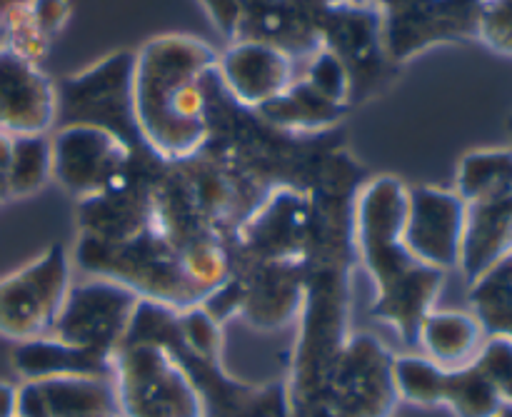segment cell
Segmentation results:
<instances>
[{
  "instance_id": "cell-1",
  "label": "cell",
  "mask_w": 512,
  "mask_h": 417,
  "mask_svg": "<svg viewBox=\"0 0 512 417\" xmlns=\"http://www.w3.org/2000/svg\"><path fill=\"white\" fill-rule=\"evenodd\" d=\"M220 55L190 35L153 38L133 58V118L138 138L160 160H190L210 140V88Z\"/></svg>"
},
{
  "instance_id": "cell-2",
  "label": "cell",
  "mask_w": 512,
  "mask_h": 417,
  "mask_svg": "<svg viewBox=\"0 0 512 417\" xmlns=\"http://www.w3.org/2000/svg\"><path fill=\"white\" fill-rule=\"evenodd\" d=\"M408 185L393 175L370 180L355 198L353 238L365 273L373 283L370 315L415 345L425 315L435 310L445 273L428 268L403 240Z\"/></svg>"
},
{
  "instance_id": "cell-3",
  "label": "cell",
  "mask_w": 512,
  "mask_h": 417,
  "mask_svg": "<svg viewBox=\"0 0 512 417\" xmlns=\"http://www.w3.org/2000/svg\"><path fill=\"white\" fill-rule=\"evenodd\" d=\"M393 353L373 335H350L313 385L288 395L293 417H390L398 405Z\"/></svg>"
},
{
  "instance_id": "cell-4",
  "label": "cell",
  "mask_w": 512,
  "mask_h": 417,
  "mask_svg": "<svg viewBox=\"0 0 512 417\" xmlns=\"http://www.w3.org/2000/svg\"><path fill=\"white\" fill-rule=\"evenodd\" d=\"M110 383L120 417H205L193 378L165 343L125 340Z\"/></svg>"
},
{
  "instance_id": "cell-5",
  "label": "cell",
  "mask_w": 512,
  "mask_h": 417,
  "mask_svg": "<svg viewBox=\"0 0 512 417\" xmlns=\"http://www.w3.org/2000/svg\"><path fill=\"white\" fill-rule=\"evenodd\" d=\"M70 285L73 265L60 243L0 278V335L15 343L50 335Z\"/></svg>"
},
{
  "instance_id": "cell-6",
  "label": "cell",
  "mask_w": 512,
  "mask_h": 417,
  "mask_svg": "<svg viewBox=\"0 0 512 417\" xmlns=\"http://www.w3.org/2000/svg\"><path fill=\"white\" fill-rule=\"evenodd\" d=\"M138 305L140 298L133 290L90 275L83 283L70 285L50 335L85 353L113 360L128 338Z\"/></svg>"
},
{
  "instance_id": "cell-7",
  "label": "cell",
  "mask_w": 512,
  "mask_h": 417,
  "mask_svg": "<svg viewBox=\"0 0 512 417\" xmlns=\"http://www.w3.org/2000/svg\"><path fill=\"white\" fill-rule=\"evenodd\" d=\"M53 140V178L78 200L113 193L133 178V143L98 125H65Z\"/></svg>"
},
{
  "instance_id": "cell-8",
  "label": "cell",
  "mask_w": 512,
  "mask_h": 417,
  "mask_svg": "<svg viewBox=\"0 0 512 417\" xmlns=\"http://www.w3.org/2000/svg\"><path fill=\"white\" fill-rule=\"evenodd\" d=\"M380 20V40L388 58L410 55L448 43L478 38V0H368Z\"/></svg>"
},
{
  "instance_id": "cell-9",
  "label": "cell",
  "mask_w": 512,
  "mask_h": 417,
  "mask_svg": "<svg viewBox=\"0 0 512 417\" xmlns=\"http://www.w3.org/2000/svg\"><path fill=\"white\" fill-rule=\"evenodd\" d=\"M133 58L130 53H115L85 73L70 75L65 90L58 93V115L65 110V125H98L130 143L125 128L138 133L130 95Z\"/></svg>"
},
{
  "instance_id": "cell-10",
  "label": "cell",
  "mask_w": 512,
  "mask_h": 417,
  "mask_svg": "<svg viewBox=\"0 0 512 417\" xmlns=\"http://www.w3.org/2000/svg\"><path fill=\"white\" fill-rule=\"evenodd\" d=\"M468 205L455 190L435 185L408 188L403 240L410 253L428 268L448 273L460 263Z\"/></svg>"
},
{
  "instance_id": "cell-11",
  "label": "cell",
  "mask_w": 512,
  "mask_h": 417,
  "mask_svg": "<svg viewBox=\"0 0 512 417\" xmlns=\"http://www.w3.org/2000/svg\"><path fill=\"white\" fill-rule=\"evenodd\" d=\"M58 123V90L40 65L0 45V133L48 135Z\"/></svg>"
},
{
  "instance_id": "cell-12",
  "label": "cell",
  "mask_w": 512,
  "mask_h": 417,
  "mask_svg": "<svg viewBox=\"0 0 512 417\" xmlns=\"http://www.w3.org/2000/svg\"><path fill=\"white\" fill-rule=\"evenodd\" d=\"M218 78L235 103L260 110L295 83V65L275 45L240 38L218 58Z\"/></svg>"
},
{
  "instance_id": "cell-13",
  "label": "cell",
  "mask_w": 512,
  "mask_h": 417,
  "mask_svg": "<svg viewBox=\"0 0 512 417\" xmlns=\"http://www.w3.org/2000/svg\"><path fill=\"white\" fill-rule=\"evenodd\" d=\"M95 415H118L108 378H50L18 385V417Z\"/></svg>"
},
{
  "instance_id": "cell-14",
  "label": "cell",
  "mask_w": 512,
  "mask_h": 417,
  "mask_svg": "<svg viewBox=\"0 0 512 417\" xmlns=\"http://www.w3.org/2000/svg\"><path fill=\"white\" fill-rule=\"evenodd\" d=\"M465 215L458 270L475 283L512 253V193L473 200Z\"/></svg>"
},
{
  "instance_id": "cell-15",
  "label": "cell",
  "mask_w": 512,
  "mask_h": 417,
  "mask_svg": "<svg viewBox=\"0 0 512 417\" xmlns=\"http://www.w3.org/2000/svg\"><path fill=\"white\" fill-rule=\"evenodd\" d=\"M483 323L470 310H430L418 328L415 345L443 370H458L473 363L483 348Z\"/></svg>"
},
{
  "instance_id": "cell-16",
  "label": "cell",
  "mask_w": 512,
  "mask_h": 417,
  "mask_svg": "<svg viewBox=\"0 0 512 417\" xmlns=\"http://www.w3.org/2000/svg\"><path fill=\"white\" fill-rule=\"evenodd\" d=\"M13 370L23 383L50 378H108L113 375V360L73 348L53 335L25 340L13 350Z\"/></svg>"
},
{
  "instance_id": "cell-17",
  "label": "cell",
  "mask_w": 512,
  "mask_h": 417,
  "mask_svg": "<svg viewBox=\"0 0 512 417\" xmlns=\"http://www.w3.org/2000/svg\"><path fill=\"white\" fill-rule=\"evenodd\" d=\"M455 193L465 200L488 198V195L512 193V148L473 150L458 165Z\"/></svg>"
},
{
  "instance_id": "cell-18",
  "label": "cell",
  "mask_w": 512,
  "mask_h": 417,
  "mask_svg": "<svg viewBox=\"0 0 512 417\" xmlns=\"http://www.w3.org/2000/svg\"><path fill=\"white\" fill-rule=\"evenodd\" d=\"M470 305L485 333L512 338V253L470 283Z\"/></svg>"
},
{
  "instance_id": "cell-19",
  "label": "cell",
  "mask_w": 512,
  "mask_h": 417,
  "mask_svg": "<svg viewBox=\"0 0 512 417\" xmlns=\"http://www.w3.org/2000/svg\"><path fill=\"white\" fill-rule=\"evenodd\" d=\"M338 105H333L330 100H325L313 85L305 78L295 80L283 95L273 100V103L263 105L258 110L263 118H270L275 125H283V128L300 130V128H323V125L333 123L340 115Z\"/></svg>"
},
{
  "instance_id": "cell-20",
  "label": "cell",
  "mask_w": 512,
  "mask_h": 417,
  "mask_svg": "<svg viewBox=\"0 0 512 417\" xmlns=\"http://www.w3.org/2000/svg\"><path fill=\"white\" fill-rule=\"evenodd\" d=\"M390 378H393L398 403L403 400V403L418 405V408H438V405H443L448 370H443L438 363H433L428 355H393Z\"/></svg>"
},
{
  "instance_id": "cell-21",
  "label": "cell",
  "mask_w": 512,
  "mask_h": 417,
  "mask_svg": "<svg viewBox=\"0 0 512 417\" xmlns=\"http://www.w3.org/2000/svg\"><path fill=\"white\" fill-rule=\"evenodd\" d=\"M443 405L455 417H498L505 408L500 390L475 363L448 370Z\"/></svg>"
},
{
  "instance_id": "cell-22",
  "label": "cell",
  "mask_w": 512,
  "mask_h": 417,
  "mask_svg": "<svg viewBox=\"0 0 512 417\" xmlns=\"http://www.w3.org/2000/svg\"><path fill=\"white\" fill-rule=\"evenodd\" d=\"M53 178V140L48 135H18L13 138L8 163L10 198H28Z\"/></svg>"
},
{
  "instance_id": "cell-23",
  "label": "cell",
  "mask_w": 512,
  "mask_h": 417,
  "mask_svg": "<svg viewBox=\"0 0 512 417\" xmlns=\"http://www.w3.org/2000/svg\"><path fill=\"white\" fill-rule=\"evenodd\" d=\"M490 378V383L500 390L503 400L512 405V338L510 335H488L473 360Z\"/></svg>"
},
{
  "instance_id": "cell-24",
  "label": "cell",
  "mask_w": 512,
  "mask_h": 417,
  "mask_svg": "<svg viewBox=\"0 0 512 417\" xmlns=\"http://www.w3.org/2000/svg\"><path fill=\"white\" fill-rule=\"evenodd\" d=\"M478 38L495 53L512 58V0H498L480 8Z\"/></svg>"
},
{
  "instance_id": "cell-25",
  "label": "cell",
  "mask_w": 512,
  "mask_h": 417,
  "mask_svg": "<svg viewBox=\"0 0 512 417\" xmlns=\"http://www.w3.org/2000/svg\"><path fill=\"white\" fill-rule=\"evenodd\" d=\"M210 15L215 28L223 33L233 43L240 33V20H243V10H240V0H198Z\"/></svg>"
},
{
  "instance_id": "cell-26",
  "label": "cell",
  "mask_w": 512,
  "mask_h": 417,
  "mask_svg": "<svg viewBox=\"0 0 512 417\" xmlns=\"http://www.w3.org/2000/svg\"><path fill=\"white\" fill-rule=\"evenodd\" d=\"M28 5L48 38H53L55 33H60V28H63L70 18L68 0H28Z\"/></svg>"
},
{
  "instance_id": "cell-27",
  "label": "cell",
  "mask_w": 512,
  "mask_h": 417,
  "mask_svg": "<svg viewBox=\"0 0 512 417\" xmlns=\"http://www.w3.org/2000/svg\"><path fill=\"white\" fill-rule=\"evenodd\" d=\"M10 148H13V138L0 133V203L10 198L8 180H5V175H8V163H10Z\"/></svg>"
},
{
  "instance_id": "cell-28",
  "label": "cell",
  "mask_w": 512,
  "mask_h": 417,
  "mask_svg": "<svg viewBox=\"0 0 512 417\" xmlns=\"http://www.w3.org/2000/svg\"><path fill=\"white\" fill-rule=\"evenodd\" d=\"M0 417H18V385L0 380Z\"/></svg>"
},
{
  "instance_id": "cell-29",
  "label": "cell",
  "mask_w": 512,
  "mask_h": 417,
  "mask_svg": "<svg viewBox=\"0 0 512 417\" xmlns=\"http://www.w3.org/2000/svg\"><path fill=\"white\" fill-rule=\"evenodd\" d=\"M13 3H18V0H0V18H3L5 10H8Z\"/></svg>"
},
{
  "instance_id": "cell-30",
  "label": "cell",
  "mask_w": 512,
  "mask_h": 417,
  "mask_svg": "<svg viewBox=\"0 0 512 417\" xmlns=\"http://www.w3.org/2000/svg\"><path fill=\"white\" fill-rule=\"evenodd\" d=\"M498 417H512V405H505V408L500 410Z\"/></svg>"
},
{
  "instance_id": "cell-31",
  "label": "cell",
  "mask_w": 512,
  "mask_h": 417,
  "mask_svg": "<svg viewBox=\"0 0 512 417\" xmlns=\"http://www.w3.org/2000/svg\"><path fill=\"white\" fill-rule=\"evenodd\" d=\"M5 43V35H3V25H0V45Z\"/></svg>"
},
{
  "instance_id": "cell-32",
  "label": "cell",
  "mask_w": 512,
  "mask_h": 417,
  "mask_svg": "<svg viewBox=\"0 0 512 417\" xmlns=\"http://www.w3.org/2000/svg\"><path fill=\"white\" fill-rule=\"evenodd\" d=\"M508 133L512 135V115H510V118H508Z\"/></svg>"
},
{
  "instance_id": "cell-33",
  "label": "cell",
  "mask_w": 512,
  "mask_h": 417,
  "mask_svg": "<svg viewBox=\"0 0 512 417\" xmlns=\"http://www.w3.org/2000/svg\"><path fill=\"white\" fill-rule=\"evenodd\" d=\"M95 417H118V415H95Z\"/></svg>"
},
{
  "instance_id": "cell-34",
  "label": "cell",
  "mask_w": 512,
  "mask_h": 417,
  "mask_svg": "<svg viewBox=\"0 0 512 417\" xmlns=\"http://www.w3.org/2000/svg\"><path fill=\"white\" fill-rule=\"evenodd\" d=\"M390 417H395V415H390Z\"/></svg>"
}]
</instances>
